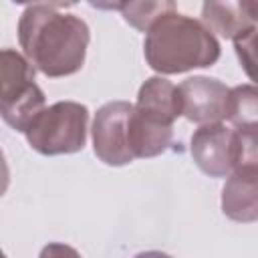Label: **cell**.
I'll return each mask as SVG.
<instances>
[{"mask_svg": "<svg viewBox=\"0 0 258 258\" xmlns=\"http://www.w3.org/2000/svg\"><path fill=\"white\" fill-rule=\"evenodd\" d=\"M60 8L62 4H30L18 20L24 58L52 79L81 71L91 40L87 22Z\"/></svg>", "mask_w": 258, "mask_h": 258, "instance_id": "obj_1", "label": "cell"}, {"mask_svg": "<svg viewBox=\"0 0 258 258\" xmlns=\"http://www.w3.org/2000/svg\"><path fill=\"white\" fill-rule=\"evenodd\" d=\"M0 258H6V254H4V252H2V250H0Z\"/></svg>", "mask_w": 258, "mask_h": 258, "instance_id": "obj_18", "label": "cell"}, {"mask_svg": "<svg viewBox=\"0 0 258 258\" xmlns=\"http://www.w3.org/2000/svg\"><path fill=\"white\" fill-rule=\"evenodd\" d=\"M258 165L234 169L222 189V212L236 222H256L258 218Z\"/></svg>", "mask_w": 258, "mask_h": 258, "instance_id": "obj_9", "label": "cell"}, {"mask_svg": "<svg viewBox=\"0 0 258 258\" xmlns=\"http://www.w3.org/2000/svg\"><path fill=\"white\" fill-rule=\"evenodd\" d=\"M181 115L187 121L200 125L220 123L228 115L230 89L218 81L208 77H189L179 87Z\"/></svg>", "mask_w": 258, "mask_h": 258, "instance_id": "obj_7", "label": "cell"}, {"mask_svg": "<svg viewBox=\"0 0 258 258\" xmlns=\"http://www.w3.org/2000/svg\"><path fill=\"white\" fill-rule=\"evenodd\" d=\"M44 107V93L34 83L32 64L12 48L0 50V117L24 133Z\"/></svg>", "mask_w": 258, "mask_h": 258, "instance_id": "obj_3", "label": "cell"}, {"mask_svg": "<svg viewBox=\"0 0 258 258\" xmlns=\"http://www.w3.org/2000/svg\"><path fill=\"white\" fill-rule=\"evenodd\" d=\"M191 157L210 177H226L242 165H256V135L238 133L222 123L202 125L191 135Z\"/></svg>", "mask_w": 258, "mask_h": 258, "instance_id": "obj_4", "label": "cell"}, {"mask_svg": "<svg viewBox=\"0 0 258 258\" xmlns=\"http://www.w3.org/2000/svg\"><path fill=\"white\" fill-rule=\"evenodd\" d=\"M89 109L75 101H58L44 107L42 113L24 131L28 145L42 155L77 153L87 141Z\"/></svg>", "mask_w": 258, "mask_h": 258, "instance_id": "obj_5", "label": "cell"}, {"mask_svg": "<svg viewBox=\"0 0 258 258\" xmlns=\"http://www.w3.org/2000/svg\"><path fill=\"white\" fill-rule=\"evenodd\" d=\"M254 40H256V30L240 36L234 40V46H236V52H238V58L240 62L244 64L248 77H252V64H254Z\"/></svg>", "mask_w": 258, "mask_h": 258, "instance_id": "obj_14", "label": "cell"}, {"mask_svg": "<svg viewBox=\"0 0 258 258\" xmlns=\"http://www.w3.org/2000/svg\"><path fill=\"white\" fill-rule=\"evenodd\" d=\"M143 52L153 71L175 75L212 67L220 58V42L200 20L173 10L149 26Z\"/></svg>", "mask_w": 258, "mask_h": 258, "instance_id": "obj_2", "label": "cell"}, {"mask_svg": "<svg viewBox=\"0 0 258 258\" xmlns=\"http://www.w3.org/2000/svg\"><path fill=\"white\" fill-rule=\"evenodd\" d=\"M8 183H10V169H8V163L4 159V153L0 151V198L6 194Z\"/></svg>", "mask_w": 258, "mask_h": 258, "instance_id": "obj_16", "label": "cell"}, {"mask_svg": "<svg viewBox=\"0 0 258 258\" xmlns=\"http://www.w3.org/2000/svg\"><path fill=\"white\" fill-rule=\"evenodd\" d=\"M121 10L125 22L135 26L137 30H149V26L159 20L163 14L173 12L175 4L173 2H123L117 4Z\"/></svg>", "mask_w": 258, "mask_h": 258, "instance_id": "obj_13", "label": "cell"}, {"mask_svg": "<svg viewBox=\"0 0 258 258\" xmlns=\"http://www.w3.org/2000/svg\"><path fill=\"white\" fill-rule=\"evenodd\" d=\"M133 105L127 101L105 103L93 119V149L107 165H127L133 161L129 151V119Z\"/></svg>", "mask_w": 258, "mask_h": 258, "instance_id": "obj_6", "label": "cell"}, {"mask_svg": "<svg viewBox=\"0 0 258 258\" xmlns=\"http://www.w3.org/2000/svg\"><path fill=\"white\" fill-rule=\"evenodd\" d=\"M173 141V125L139 113L133 107L129 119V151L135 157H155Z\"/></svg>", "mask_w": 258, "mask_h": 258, "instance_id": "obj_10", "label": "cell"}, {"mask_svg": "<svg viewBox=\"0 0 258 258\" xmlns=\"http://www.w3.org/2000/svg\"><path fill=\"white\" fill-rule=\"evenodd\" d=\"M135 258H171L169 254H165V252H157V250H147V252H141V254H137Z\"/></svg>", "mask_w": 258, "mask_h": 258, "instance_id": "obj_17", "label": "cell"}, {"mask_svg": "<svg viewBox=\"0 0 258 258\" xmlns=\"http://www.w3.org/2000/svg\"><path fill=\"white\" fill-rule=\"evenodd\" d=\"M256 2H206L202 6V24L224 38H240L256 30Z\"/></svg>", "mask_w": 258, "mask_h": 258, "instance_id": "obj_8", "label": "cell"}, {"mask_svg": "<svg viewBox=\"0 0 258 258\" xmlns=\"http://www.w3.org/2000/svg\"><path fill=\"white\" fill-rule=\"evenodd\" d=\"M133 107L143 115L173 125V121L181 115L179 91L167 79L151 77L141 85L137 95V105Z\"/></svg>", "mask_w": 258, "mask_h": 258, "instance_id": "obj_11", "label": "cell"}, {"mask_svg": "<svg viewBox=\"0 0 258 258\" xmlns=\"http://www.w3.org/2000/svg\"><path fill=\"white\" fill-rule=\"evenodd\" d=\"M38 258H81V254H79L75 248L67 246V244L50 242L48 246L42 248V252H40Z\"/></svg>", "mask_w": 258, "mask_h": 258, "instance_id": "obj_15", "label": "cell"}, {"mask_svg": "<svg viewBox=\"0 0 258 258\" xmlns=\"http://www.w3.org/2000/svg\"><path fill=\"white\" fill-rule=\"evenodd\" d=\"M226 119L232 121L238 133L256 135L258 129V105L254 85H240L230 89V103Z\"/></svg>", "mask_w": 258, "mask_h": 258, "instance_id": "obj_12", "label": "cell"}]
</instances>
